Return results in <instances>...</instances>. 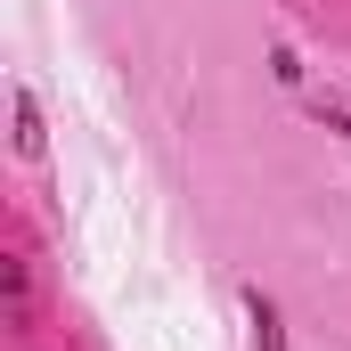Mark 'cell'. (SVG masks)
<instances>
[{
  "label": "cell",
  "instance_id": "1",
  "mask_svg": "<svg viewBox=\"0 0 351 351\" xmlns=\"http://www.w3.org/2000/svg\"><path fill=\"white\" fill-rule=\"evenodd\" d=\"M16 147L41 156V114H33V98H16Z\"/></svg>",
  "mask_w": 351,
  "mask_h": 351
},
{
  "label": "cell",
  "instance_id": "2",
  "mask_svg": "<svg viewBox=\"0 0 351 351\" xmlns=\"http://www.w3.org/2000/svg\"><path fill=\"white\" fill-rule=\"evenodd\" d=\"M327 131H343V139H351V114H343V106H335V114H327Z\"/></svg>",
  "mask_w": 351,
  "mask_h": 351
}]
</instances>
